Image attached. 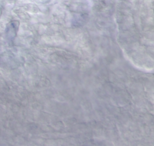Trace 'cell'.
<instances>
[{
  "label": "cell",
  "instance_id": "cell-1",
  "mask_svg": "<svg viewBox=\"0 0 154 146\" xmlns=\"http://www.w3.org/2000/svg\"><path fill=\"white\" fill-rule=\"evenodd\" d=\"M19 22L17 20H11L6 25L5 34L9 42H13L19 30Z\"/></svg>",
  "mask_w": 154,
  "mask_h": 146
},
{
  "label": "cell",
  "instance_id": "cell-2",
  "mask_svg": "<svg viewBox=\"0 0 154 146\" xmlns=\"http://www.w3.org/2000/svg\"><path fill=\"white\" fill-rule=\"evenodd\" d=\"M1 13H2V10H1V4H0V16L1 14Z\"/></svg>",
  "mask_w": 154,
  "mask_h": 146
}]
</instances>
